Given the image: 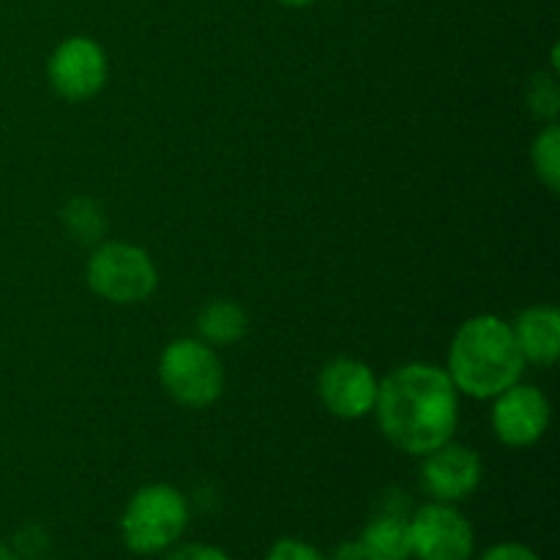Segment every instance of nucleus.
<instances>
[{
  "mask_svg": "<svg viewBox=\"0 0 560 560\" xmlns=\"http://www.w3.org/2000/svg\"><path fill=\"white\" fill-rule=\"evenodd\" d=\"M479 560H541L539 552L530 547L517 545V541H506V545H495L485 552Z\"/></svg>",
  "mask_w": 560,
  "mask_h": 560,
  "instance_id": "6ab92c4d",
  "label": "nucleus"
},
{
  "mask_svg": "<svg viewBox=\"0 0 560 560\" xmlns=\"http://www.w3.org/2000/svg\"><path fill=\"white\" fill-rule=\"evenodd\" d=\"M159 377L175 402L206 408L224 388V370L217 353L197 339H175L159 359Z\"/></svg>",
  "mask_w": 560,
  "mask_h": 560,
  "instance_id": "20e7f679",
  "label": "nucleus"
},
{
  "mask_svg": "<svg viewBox=\"0 0 560 560\" xmlns=\"http://www.w3.org/2000/svg\"><path fill=\"white\" fill-rule=\"evenodd\" d=\"M282 5H290V9H304V5L317 3V0H279Z\"/></svg>",
  "mask_w": 560,
  "mask_h": 560,
  "instance_id": "4be33fe9",
  "label": "nucleus"
},
{
  "mask_svg": "<svg viewBox=\"0 0 560 560\" xmlns=\"http://www.w3.org/2000/svg\"><path fill=\"white\" fill-rule=\"evenodd\" d=\"M375 410L383 435L399 452L424 457L457 430V386L438 366L405 364L377 383Z\"/></svg>",
  "mask_w": 560,
  "mask_h": 560,
  "instance_id": "f257e3e1",
  "label": "nucleus"
},
{
  "mask_svg": "<svg viewBox=\"0 0 560 560\" xmlns=\"http://www.w3.org/2000/svg\"><path fill=\"white\" fill-rule=\"evenodd\" d=\"M448 377L457 392L490 399L523 377L525 359L512 326L495 315H479L463 323L448 350Z\"/></svg>",
  "mask_w": 560,
  "mask_h": 560,
  "instance_id": "f03ea898",
  "label": "nucleus"
},
{
  "mask_svg": "<svg viewBox=\"0 0 560 560\" xmlns=\"http://www.w3.org/2000/svg\"><path fill=\"white\" fill-rule=\"evenodd\" d=\"M266 560H328L320 550L299 539H282L268 550Z\"/></svg>",
  "mask_w": 560,
  "mask_h": 560,
  "instance_id": "f3484780",
  "label": "nucleus"
},
{
  "mask_svg": "<svg viewBox=\"0 0 560 560\" xmlns=\"http://www.w3.org/2000/svg\"><path fill=\"white\" fill-rule=\"evenodd\" d=\"M159 273L145 249L131 244H102L88 260V284L113 304H137L156 290Z\"/></svg>",
  "mask_w": 560,
  "mask_h": 560,
  "instance_id": "39448f33",
  "label": "nucleus"
},
{
  "mask_svg": "<svg viewBox=\"0 0 560 560\" xmlns=\"http://www.w3.org/2000/svg\"><path fill=\"white\" fill-rule=\"evenodd\" d=\"M197 328H200L202 339L213 345H233L246 337V312L233 301H213L197 317Z\"/></svg>",
  "mask_w": 560,
  "mask_h": 560,
  "instance_id": "ddd939ff",
  "label": "nucleus"
},
{
  "mask_svg": "<svg viewBox=\"0 0 560 560\" xmlns=\"http://www.w3.org/2000/svg\"><path fill=\"white\" fill-rule=\"evenodd\" d=\"M364 560H410V528L399 514H381L364 528L359 539Z\"/></svg>",
  "mask_w": 560,
  "mask_h": 560,
  "instance_id": "f8f14e48",
  "label": "nucleus"
},
{
  "mask_svg": "<svg viewBox=\"0 0 560 560\" xmlns=\"http://www.w3.org/2000/svg\"><path fill=\"white\" fill-rule=\"evenodd\" d=\"M16 550L22 556H42L47 550V534L42 528H36V525H31V528H25L16 536Z\"/></svg>",
  "mask_w": 560,
  "mask_h": 560,
  "instance_id": "aec40b11",
  "label": "nucleus"
},
{
  "mask_svg": "<svg viewBox=\"0 0 560 560\" xmlns=\"http://www.w3.org/2000/svg\"><path fill=\"white\" fill-rule=\"evenodd\" d=\"M0 560H20V558H16V552L11 550L9 545H3V541H0Z\"/></svg>",
  "mask_w": 560,
  "mask_h": 560,
  "instance_id": "5701e85b",
  "label": "nucleus"
},
{
  "mask_svg": "<svg viewBox=\"0 0 560 560\" xmlns=\"http://www.w3.org/2000/svg\"><path fill=\"white\" fill-rule=\"evenodd\" d=\"M525 361L550 366L560 353V315L552 306H530L512 328Z\"/></svg>",
  "mask_w": 560,
  "mask_h": 560,
  "instance_id": "9b49d317",
  "label": "nucleus"
},
{
  "mask_svg": "<svg viewBox=\"0 0 560 560\" xmlns=\"http://www.w3.org/2000/svg\"><path fill=\"white\" fill-rule=\"evenodd\" d=\"M550 424V402L534 386H509L498 394L492 410V427L506 446H530L539 441Z\"/></svg>",
  "mask_w": 560,
  "mask_h": 560,
  "instance_id": "1a4fd4ad",
  "label": "nucleus"
},
{
  "mask_svg": "<svg viewBox=\"0 0 560 560\" xmlns=\"http://www.w3.org/2000/svg\"><path fill=\"white\" fill-rule=\"evenodd\" d=\"M320 399L337 419H361L375 410L377 381L364 361L334 359L320 372Z\"/></svg>",
  "mask_w": 560,
  "mask_h": 560,
  "instance_id": "6e6552de",
  "label": "nucleus"
},
{
  "mask_svg": "<svg viewBox=\"0 0 560 560\" xmlns=\"http://www.w3.org/2000/svg\"><path fill=\"white\" fill-rule=\"evenodd\" d=\"M331 560H364V550H361L359 541H342V545L334 550Z\"/></svg>",
  "mask_w": 560,
  "mask_h": 560,
  "instance_id": "412c9836",
  "label": "nucleus"
},
{
  "mask_svg": "<svg viewBox=\"0 0 560 560\" xmlns=\"http://www.w3.org/2000/svg\"><path fill=\"white\" fill-rule=\"evenodd\" d=\"M189 525L186 498L170 485H151L135 492L120 517L126 547L137 556H156L170 550Z\"/></svg>",
  "mask_w": 560,
  "mask_h": 560,
  "instance_id": "7ed1b4c3",
  "label": "nucleus"
},
{
  "mask_svg": "<svg viewBox=\"0 0 560 560\" xmlns=\"http://www.w3.org/2000/svg\"><path fill=\"white\" fill-rule=\"evenodd\" d=\"M167 560H233L222 547L213 545H184L170 552Z\"/></svg>",
  "mask_w": 560,
  "mask_h": 560,
  "instance_id": "a211bd4d",
  "label": "nucleus"
},
{
  "mask_svg": "<svg viewBox=\"0 0 560 560\" xmlns=\"http://www.w3.org/2000/svg\"><path fill=\"white\" fill-rule=\"evenodd\" d=\"M530 159H534L536 175L545 180L550 191L560 189V129L556 124L547 126L530 148Z\"/></svg>",
  "mask_w": 560,
  "mask_h": 560,
  "instance_id": "4468645a",
  "label": "nucleus"
},
{
  "mask_svg": "<svg viewBox=\"0 0 560 560\" xmlns=\"http://www.w3.org/2000/svg\"><path fill=\"white\" fill-rule=\"evenodd\" d=\"M410 550L419 560H470L476 536L468 520L452 503L421 506L408 523Z\"/></svg>",
  "mask_w": 560,
  "mask_h": 560,
  "instance_id": "423d86ee",
  "label": "nucleus"
},
{
  "mask_svg": "<svg viewBox=\"0 0 560 560\" xmlns=\"http://www.w3.org/2000/svg\"><path fill=\"white\" fill-rule=\"evenodd\" d=\"M49 85L71 102L96 96L107 82V55L93 38L71 36L52 52L47 66Z\"/></svg>",
  "mask_w": 560,
  "mask_h": 560,
  "instance_id": "0eeeda50",
  "label": "nucleus"
},
{
  "mask_svg": "<svg viewBox=\"0 0 560 560\" xmlns=\"http://www.w3.org/2000/svg\"><path fill=\"white\" fill-rule=\"evenodd\" d=\"M63 222L77 241H96L104 233V213L91 200H71L63 211Z\"/></svg>",
  "mask_w": 560,
  "mask_h": 560,
  "instance_id": "2eb2a0df",
  "label": "nucleus"
},
{
  "mask_svg": "<svg viewBox=\"0 0 560 560\" xmlns=\"http://www.w3.org/2000/svg\"><path fill=\"white\" fill-rule=\"evenodd\" d=\"M424 457L421 485L441 503L463 501L479 487L481 459L474 448L459 446V443H443Z\"/></svg>",
  "mask_w": 560,
  "mask_h": 560,
  "instance_id": "9d476101",
  "label": "nucleus"
},
{
  "mask_svg": "<svg viewBox=\"0 0 560 560\" xmlns=\"http://www.w3.org/2000/svg\"><path fill=\"white\" fill-rule=\"evenodd\" d=\"M528 107L536 118H547L552 120L558 115L560 107V96H558V85L556 77L550 74H536L528 85Z\"/></svg>",
  "mask_w": 560,
  "mask_h": 560,
  "instance_id": "dca6fc26",
  "label": "nucleus"
}]
</instances>
